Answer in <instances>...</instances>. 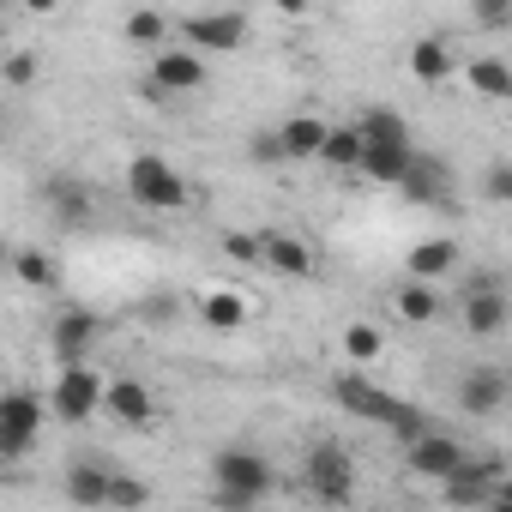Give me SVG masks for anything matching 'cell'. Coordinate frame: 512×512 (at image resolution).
Listing matches in <instances>:
<instances>
[{
	"instance_id": "f35d334b",
	"label": "cell",
	"mask_w": 512,
	"mask_h": 512,
	"mask_svg": "<svg viewBox=\"0 0 512 512\" xmlns=\"http://www.w3.org/2000/svg\"><path fill=\"white\" fill-rule=\"evenodd\" d=\"M0 43H7V19H0Z\"/></svg>"
},
{
	"instance_id": "d4e9b609",
	"label": "cell",
	"mask_w": 512,
	"mask_h": 512,
	"mask_svg": "<svg viewBox=\"0 0 512 512\" xmlns=\"http://www.w3.org/2000/svg\"><path fill=\"white\" fill-rule=\"evenodd\" d=\"M7 266L19 272V284H25V290H55V284H61V272H55V260H49L43 247H19Z\"/></svg>"
},
{
	"instance_id": "f1b7e54d",
	"label": "cell",
	"mask_w": 512,
	"mask_h": 512,
	"mask_svg": "<svg viewBox=\"0 0 512 512\" xmlns=\"http://www.w3.org/2000/svg\"><path fill=\"white\" fill-rule=\"evenodd\" d=\"M320 163H332V169H356V163H362V139H356V127H332L326 145H320Z\"/></svg>"
},
{
	"instance_id": "484cf974",
	"label": "cell",
	"mask_w": 512,
	"mask_h": 512,
	"mask_svg": "<svg viewBox=\"0 0 512 512\" xmlns=\"http://www.w3.org/2000/svg\"><path fill=\"white\" fill-rule=\"evenodd\" d=\"M127 43H139V49H169V13H157V7H139V13H127Z\"/></svg>"
},
{
	"instance_id": "7402d4cb",
	"label": "cell",
	"mask_w": 512,
	"mask_h": 512,
	"mask_svg": "<svg viewBox=\"0 0 512 512\" xmlns=\"http://www.w3.org/2000/svg\"><path fill=\"white\" fill-rule=\"evenodd\" d=\"M103 494H109V470H103V464H91V458H79V464L67 470V500H73L79 512H97V506H103Z\"/></svg>"
},
{
	"instance_id": "9c48e42d",
	"label": "cell",
	"mask_w": 512,
	"mask_h": 512,
	"mask_svg": "<svg viewBox=\"0 0 512 512\" xmlns=\"http://www.w3.org/2000/svg\"><path fill=\"white\" fill-rule=\"evenodd\" d=\"M211 73H205V61L193 55V49H157L151 55V79H145V97L151 103H169V97H187V91H199Z\"/></svg>"
},
{
	"instance_id": "8fae6325",
	"label": "cell",
	"mask_w": 512,
	"mask_h": 512,
	"mask_svg": "<svg viewBox=\"0 0 512 512\" xmlns=\"http://www.w3.org/2000/svg\"><path fill=\"white\" fill-rule=\"evenodd\" d=\"M97 338H103V314H97V308H67V314L49 326V344H55V362H61V368H79V362L97 350Z\"/></svg>"
},
{
	"instance_id": "30bf717a",
	"label": "cell",
	"mask_w": 512,
	"mask_h": 512,
	"mask_svg": "<svg viewBox=\"0 0 512 512\" xmlns=\"http://www.w3.org/2000/svg\"><path fill=\"white\" fill-rule=\"evenodd\" d=\"M49 404H55V416H61V422H91V416L103 410V374H97L91 362L61 368V374H55V386H49Z\"/></svg>"
},
{
	"instance_id": "e575fe53",
	"label": "cell",
	"mask_w": 512,
	"mask_h": 512,
	"mask_svg": "<svg viewBox=\"0 0 512 512\" xmlns=\"http://www.w3.org/2000/svg\"><path fill=\"white\" fill-rule=\"evenodd\" d=\"M253 163H284V151H278V133H260V139H253Z\"/></svg>"
},
{
	"instance_id": "44dd1931",
	"label": "cell",
	"mask_w": 512,
	"mask_h": 512,
	"mask_svg": "<svg viewBox=\"0 0 512 512\" xmlns=\"http://www.w3.org/2000/svg\"><path fill=\"white\" fill-rule=\"evenodd\" d=\"M410 151H416V145H362V163H356V169H362L368 181H380V187H398L404 169H410Z\"/></svg>"
},
{
	"instance_id": "d590c367",
	"label": "cell",
	"mask_w": 512,
	"mask_h": 512,
	"mask_svg": "<svg viewBox=\"0 0 512 512\" xmlns=\"http://www.w3.org/2000/svg\"><path fill=\"white\" fill-rule=\"evenodd\" d=\"M482 25H512V7H500V0H488V7H476Z\"/></svg>"
},
{
	"instance_id": "7a4b0ae2",
	"label": "cell",
	"mask_w": 512,
	"mask_h": 512,
	"mask_svg": "<svg viewBox=\"0 0 512 512\" xmlns=\"http://www.w3.org/2000/svg\"><path fill=\"white\" fill-rule=\"evenodd\" d=\"M127 199H133L139 211H181L193 193H187V175H181L169 157L145 151V157L127 163Z\"/></svg>"
},
{
	"instance_id": "5bb4252c",
	"label": "cell",
	"mask_w": 512,
	"mask_h": 512,
	"mask_svg": "<svg viewBox=\"0 0 512 512\" xmlns=\"http://www.w3.org/2000/svg\"><path fill=\"white\" fill-rule=\"evenodd\" d=\"M404 199L410 205H446L452 199V169L434 157V151H410V169H404Z\"/></svg>"
},
{
	"instance_id": "277c9868",
	"label": "cell",
	"mask_w": 512,
	"mask_h": 512,
	"mask_svg": "<svg viewBox=\"0 0 512 512\" xmlns=\"http://www.w3.org/2000/svg\"><path fill=\"white\" fill-rule=\"evenodd\" d=\"M211 476H217V494H241V500H253L260 506L266 494H272V458L266 452H253V446H223L217 458H211Z\"/></svg>"
},
{
	"instance_id": "ac0fdd59",
	"label": "cell",
	"mask_w": 512,
	"mask_h": 512,
	"mask_svg": "<svg viewBox=\"0 0 512 512\" xmlns=\"http://www.w3.org/2000/svg\"><path fill=\"white\" fill-rule=\"evenodd\" d=\"M326 133H332V121H320V115H290V121L278 127V151H284V163H308V157H320Z\"/></svg>"
},
{
	"instance_id": "ba28073f",
	"label": "cell",
	"mask_w": 512,
	"mask_h": 512,
	"mask_svg": "<svg viewBox=\"0 0 512 512\" xmlns=\"http://www.w3.org/2000/svg\"><path fill=\"white\" fill-rule=\"evenodd\" d=\"M506 320H512V302H506L500 278H494V272L464 278V332H470V338H500Z\"/></svg>"
},
{
	"instance_id": "2e32d148",
	"label": "cell",
	"mask_w": 512,
	"mask_h": 512,
	"mask_svg": "<svg viewBox=\"0 0 512 512\" xmlns=\"http://www.w3.org/2000/svg\"><path fill=\"white\" fill-rule=\"evenodd\" d=\"M404 266H410V284H440V278H452L458 272V241L452 235H428V241H416L410 253H404Z\"/></svg>"
},
{
	"instance_id": "9a60e30c",
	"label": "cell",
	"mask_w": 512,
	"mask_h": 512,
	"mask_svg": "<svg viewBox=\"0 0 512 512\" xmlns=\"http://www.w3.org/2000/svg\"><path fill=\"white\" fill-rule=\"evenodd\" d=\"M103 410L121 422V428H145L157 416V398L139 374H121V380H103Z\"/></svg>"
},
{
	"instance_id": "4dcf8cb0",
	"label": "cell",
	"mask_w": 512,
	"mask_h": 512,
	"mask_svg": "<svg viewBox=\"0 0 512 512\" xmlns=\"http://www.w3.org/2000/svg\"><path fill=\"white\" fill-rule=\"evenodd\" d=\"M344 350H350V362H380L386 332H380V326H368V320H356V326L344 332Z\"/></svg>"
},
{
	"instance_id": "7c38bea8",
	"label": "cell",
	"mask_w": 512,
	"mask_h": 512,
	"mask_svg": "<svg viewBox=\"0 0 512 512\" xmlns=\"http://www.w3.org/2000/svg\"><path fill=\"white\" fill-rule=\"evenodd\" d=\"M404 464H410V476H422V482H446V476L464 464V440L434 428V434H422V440L404 446Z\"/></svg>"
},
{
	"instance_id": "8992f818",
	"label": "cell",
	"mask_w": 512,
	"mask_h": 512,
	"mask_svg": "<svg viewBox=\"0 0 512 512\" xmlns=\"http://www.w3.org/2000/svg\"><path fill=\"white\" fill-rule=\"evenodd\" d=\"M500 488H506V464H500V458H476V452H464V464H458V470L440 482L446 506H458V512H476V506H488Z\"/></svg>"
},
{
	"instance_id": "5b68a950",
	"label": "cell",
	"mask_w": 512,
	"mask_h": 512,
	"mask_svg": "<svg viewBox=\"0 0 512 512\" xmlns=\"http://www.w3.org/2000/svg\"><path fill=\"white\" fill-rule=\"evenodd\" d=\"M302 482L314 488V500H326V506H350L356 500V458L338 446V440H320L314 452H308V470H302Z\"/></svg>"
},
{
	"instance_id": "4fadbf2b",
	"label": "cell",
	"mask_w": 512,
	"mask_h": 512,
	"mask_svg": "<svg viewBox=\"0 0 512 512\" xmlns=\"http://www.w3.org/2000/svg\"><path fill=\"white\" fill-rule=\"evenodd\" d=\"M260 266H272L278 278H314V247L290 229H260Z\"/></svg>"
},
{
	"instance_id": "f546056e",
	"label": "cell",
	"mask_w": 512,
	"mask_h": 512,
	"mask_svg": "<svg viewBox=\"0 0 512 512\" xmlns=\"http://www.w3.org/2000/svg\"><path fill=\"white\" fill-rule=\"evenodd\" d=\"M49 205H55L61 223H85V217H91V193H85L79 181H55V187H49Z\"/></svg>"
},
{
	"instance_id": "603a6c76",
	"label": "cell",
	"mask_w": 512,
	"mask_h": 512,
	"mask_svg": "<svg viewBox=\"0 0 512 512\" xmlns=\"http://www.w3.org/2000/svg\"><path fill=\"white\" fill-rule=\"evenodd\" d=\"M464 79H470V91H476V97H488V103L512 97V67H506L500 55H476V61L464 67Z\"/></svg>"
},
{
	"instance_id": "d6986e66",
	"label": "cell",
	"mask_w": 512,
	"mask_h": 512,
	"mask_svg": "<svg viewBox=\"0 0 512 512\" xmlns=\"http://www.w3.org/2000/svg\"><path fill=\"white\" fill-rule=\"evenodd\" d=\"M452 73H458V55L446 49V37H416V43H410V79L446 85Z\"/></svg>"
},
{
	"instance_id": "cb8c5ba5",
	"label": "cell",
	"mask_w": 512,
	"mask_h": 512,
	"mask_svg": "<svg viewBox=\"0 0 512 512\" xmlns=\"http://www.w3.org/2000/svg\"><path fill=\"white\" fill-rule=\"evenodd\" d=\"M199 320H205L211 332H235V326H247V302H241V290H205V296H199Z\"/></svg>"
},
{
	"instance_id": "836d02e7",
	"label": "cell",
	"mask_w": 512,
	"mask_h": 512,
	"mask_svg": "<svg viewBox=\"0 0 512 512\" xmlns=\"http://www.w3.org/2000/svg\"><path fill=\"white\" fill-rule=\"evenodd\" d=\"M0 73H7V85H37L43 61H37L31 49H19V55H7V67H0Z\"/></svg>"
},
{
	"instance_id": "8d00e7d4",
	"label": "cell",
	"mask_w": 512,
	"mask_h": 512,
	"mask_svg": "<svg viewBox=\"0 0 512 512\" xmlns=\"http://www.w3.org/2000/svg\"><path fill=\"white\" fill-rule=\"evenodd\" d=\"M488 512H512V488H500V494L488 500Z\"/></svg>"
},
{
	"instance_id": "4316f807",
	"label": "cell",
	"mask_w": 512,
	"mask_h": 512,
	"mask_svg": "<svg viewBox=\"0 0 512 512\" xmlns=\"http://www.w3.org/2000/svg\"><path fill=\"white\" fill-rule=\"evenodd\" d=\"M145 500H151V482H145V476L109 470V494H103V506H115V512H145Z\"/></svg>"
},
{
	"instance_id": "52a82bcc",
	"label": "cell",
	"mask_w": 512,
	"mask_h": 512,
	"mask_svg": "<svg viewBox=\"0 0 512 512\" xmlns=\"http://www.w3.org/2000/svg\"><path fill=\"white\" fill-rule=\"evenodd\" d=\"M181 43H187L199 61H205V55H229V49L247 43V13H235V7H229V13H223V7H217V13H187V19H181Z\"/></svg>"
},
{
	"instance_id": "ffe728a7",
	"label": "cell",
	"mask_w": 512,
	"mask_h": 512,
	"mask_svg": "<svg viewBox=\"0 0 512 512\" xmlns=\"http://www.w3.org/2000/svg\"><path fill=\"white\" fill-rule=\"evenodd\" d=\"M356 139L362 145H416L410 139V121L398 109H362L356 115Z\"/></svg>"
},
{
	"instance_id": "1f68e13d",
	"label": "cell",
	"mask_w": 512,
	"mask_h": 512,
	"mask_svg": "<svg viewBox=\"0 0 512 512\" xmlns=\"http://www.w3.org/2000/svg\"><path fill=\"white\" fill-rule=\"evenodd\" d=\"M223 253L235 266H260V235H247V229H229L223 235Z\"/></svg>"
},
{
	"instance_id": "e0dca14e",
	"label": "cell",
	"mask_w": 512,
	"mask_h": 512,
	"mask_svg": "<svg viewBox=\"0 0 512 512\" xmlns=\"http://www.w3.org/2000/svg\"><path fill=\"white\" fill-rule=\"evenodd\" d=\"M458 404H464V416H500V404H506V368H470L464 380H458Z\"/></svg>"
},
{
	"instance_id": "d6a6232c",
	"label": "cell",
	"mask_w": 512,
	"mask_h": 512,
	"mask_svg": "<svg viewBox=\"0 0 512 512\" xmlns=\"http://www.w3.org/2000/svg\"><path fill=\"white\" fill-rule=\"evenodd\" d=\"M482 199H488V205H506V199H512V163H488V175H482Z\"/></svg>"
},
{
	"instance_id": "74e56055",
	"label": "cell",
	"mask_w": 512,
	"mask_h": 512,
	"mask_svg": "<svg viewBox=\"0 0 512 512\" xmlns=\"http://www.w3.org/2000/svg\"><path fill=\"white\" fill-rule=\"evenodd\" d=\"M13 260V247H7V235H0V266H7Z\"/></svg>"
},
{
	"instance_id": "83f0119b",
	"label": "cell",
	"mask_w": 512,
	"mask_h": 512,
	"mask_svg": "<svg viewBox=\"0 0 512 512\" xmlns=\"http://www.w3.org/2000/svg\"><path fill=\"white\" fill-rule=\"evenodd\" d=\"M392 302H398V320H410V326H428V320L440 314V296H434L428 284H404Z\"/></svg>"
},
{
	"instance_id": "3957f363",
	"label": "cell",
	"mask_w": 512,
	"mask_h": 512,
	"mask_svg": "<svg viewBox=\"0 0 512 512\" xmlns=\"http://www.w3.org/2000/svg\"><path fill=\"white\" fill-rule=\"evenodd\" d=\"M43 434V398L31 386L0 392V464H25Z\"/></svg>"
},
{
	"instance_id": "6da1fadb",
	"label": "cell",
	"mask_w": 512,
	"mask_h": 512,
	"mask_svg": "<svg viewBox=\"0 0 512 512\" xmlns=\"http://www.w3.org/2000/svg\"><path fill=\"white\" fill-rule=\"evenodd\" d=\"M332 398H338V404H344L350 416H362V422H380V428H392V434H398L404 446L440 428V422H434L428 410H416V404L392 398V392H386V386H374V380H368L362 368H356V374H338V380H332Z\"/></svg>"
}]
</instances>
